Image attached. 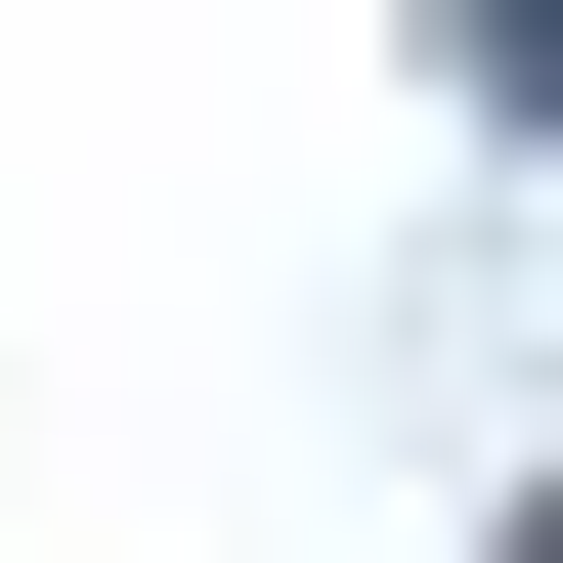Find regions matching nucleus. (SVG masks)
<instances>
[{
	"label": "nucleus",
	"instance_id": "f257e3e1",
	"mask_svg": "<svg viewBox=\"0 0 563 563\" xmlns=\"http://www.w3.org/2000/svg\"><path fill=\"white\" fill-rule=\"evenodd\" d=\"M477 87H520V131H563V0H477Z\"/></svg>",
	"mask_w": 563,
	"mask_h": 563
},
{
	"label": "nucleus",
	"instance_id": "f03ea898",
	"mask_svg": "<svg viewBox=\"0 0 563 563\" xmlns=\"http://www.w3.org/2000/svg\"><path fill=\"white\" fill-rule=\"evenodd\" d=\"M520 563H563V520H520Z\"/></svg>",
	"mask_w": 563,
	"mask_h": 563
}]
</instances>
